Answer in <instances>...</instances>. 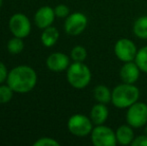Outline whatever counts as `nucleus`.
I'll return each instance as SVG.
<instances>
[{
	"label": "nucleus",
	"instance_id": "1",
	"mask_svg": "<svg viewBox=\"0 0 147 146\" xmlns=\"http://www.w3.org/2000/svg\"><path fill=\"white\" fill-rule=\"evenodd\" d=\"M37 74L33 68L27 65H19L10 70L7 84L16 93H27L35 87Z\"/></svg>",
	"mask_w": 147,
	"mask_h": 146
},
{
	"label": "nucleus",
	"instance_id": "2",
	"mask_svg": "<svg viewBox=\"0 0 147 146\" xmlns=\"http://www.w3.org/2000/svg\"><path fill=\"white\" fill-rule=\"evenodd\" d=\"M140 92L137 86L131 83H123L117 85L112 90L111 102L116 108L124 109L128 108L138 101Z\"/></svg>",
	"mask_w": 147,
	"mask_h": 146
},
{
	"label": "nucleus",
	"instance_id": "3",
	"mask_svg": "<svg viewBox=\"0 0 147 146\" xmlns=\"http://www.w3.org/2000/svg\"><path fill=\"white\" fill-rule=\"evenodd\" d=\"M67 81L76 89H83L91 81V71L83 62H75L67 68Z\"/></svg>",
	"mask_w": 147,
	"mask_h": 146
},
{
	"label": "nucleus",
	"instance_id": "4",
	"mask_svg": "<svg viewBox=\"0 0 147 146\" xmlns=\"http://www.w3.org/2000/svg\"><path fill=\"white\" fill-rule=\"evenodd\" d=\"M67 127L71 134L78 137H84L91 133L93 122L89 117L83 114H74L68 120Z\"/></svg>",
	"mask_w": 147,
	"mask_h": 146
},
{
	"label": "nucleus",
	"instance_id": "5",
	"mask_svg": "<svg viewBox=\"0 0 147 146\" xmlns=\"http://www.w3.org/2000/svg\"><path fill=\"white\" fill-rule=\"evenodd\" d=\"M126 121L133 128H140L147 123V104L144 102H135L127 108Z\"/></svg>",
	"mask_w": 147,
	"mask_h": 146
},
{
	"label": "nucleus",
	"instance_id": "6",
	"mask_svg": "<svg viewBox=\"0 0 147 146\" xmlns=\"http://www.w3.org/2000/svg\"><path fill=\"white\" fill-rule=\"evenodd\" d=\"M91 141L95 146H115L117 139L115 132L104 124L96 125L90 133Z\"/></svg>",
	"mask_w": 147,
	"mask_h": 146
},
{
	"label": "nucleus",
	"instance_id": "7",
	"mask_svg": "<svg viewBox=\"0 0 147 146\" xmlns=\"http://www.w3.org/2000/svg\"><path fill=\"white\" fill-rule=\"evenodd\" d=\"M137 51L135 43L128 38L119 39L114 45L115 55L120 61L124 63L135 60Z\"/></svg>",
	"mask_w": 147,
	"mask_h": 146
},
{
	"label": "nucleus",
	"instance_id": "8",
	"mask_svg": "<svg viewBox=\"0 0 147 146\" xmlns=\"http://www.w3.org/2000/svg\"><path fill=\"white\" fill-rule=\"evenodd\" d=\"M87 17L81 12H74L66 17L64 29L68 35L77 36L85 30L87 26Z\"/></svg>",
	"mask_w": 147,
	"mask_h": 146
},
{
	"label": "nucleus",
	"instance_id": "9",
	"mask_svg": "<svg viewBox=\"0 0 147 146\" xmlns=\"http://www.w3.org/2000/svg\"><path fill=\"white\" fill-rule=\"evenodd\" d=\"M9 29L14 36L25 38L30 34L31 23L29 18L22 13H16L10 17Z\"/></svg>",
	"mask_w": 147,
	"mask_h": 146
},
{
	"label": "nucleus",
	"instance_id": "10",
	"mask_svg": "<svg viewBox=\"0 0 147 146\" xmlns=\"http://www.w3.org/2000/svg\"><path fill=\"white\" fill-rule=\"evenodd\" d=\"M46 65L49 70L54 72H61L69 67L70 59L66 54L62 52H54L46 59Z\"/></svg>",
	"mask_w": 147,
	"mask_h": 146
},
{
	"label": "nucleus",
	"instance_id": "11",
	"mask_svg": "<svg viewBox=\"0 0 147 146\" xmlns=\"http://www.w3.org/2000/svg\"><path fill=\"white\" fill-rule=\"evenodd\" d=\"M55 17L56 15H55L53 8H51L50 6H43L36 11L34 16V21L39 28L45 29L52 25Z\"/></svg>",
	"mask_w": 147,
	"mask_h": 146
},
{
	"label": "nucleus",
	"instance_id": "12",
	"mask_svg": "<svg viewBox=\"0 0 147 146\" xmlns=\"http://www.w3.org/2000/svg\"><path fill=\"white\" fill-rule=\"evenodd\" d=\"M140 69L135 63V61L125 62L120 69V78L125 83L134 84L140 76Z\"/></svg>",
	"mask_w": 147,
	"mask_h": 146
},
{
	"label": "nucleus",
	"instance_id": "13",
	"mask_svg": "<svg viewBox=\"0 0 147 146\" xmlns=\"http://www.w3.org/2000/svg\"><path fill=\"white\" fill-rule=\"evenodd\" d=\"M109 115V111L106 104L104 103H97L91 108L90 111V119L92 120L93 124L101 125L104 124L107 120Z\"/></svg>",
	"mask_w": 147,
	"mask_h": 146
},
{
	"label": "nucleus",
	"instance_id": "14",
	"mask_svg": "<svg viewBox=\"0 0 147 146\" xmlns=\"http://www.w3.org/2000/svg\"><path fill=\"white\" fill-rule=\"evenodd\" d=\"M133 127H131L129 124L121 125L115 131L116 134L117 143L121 145H129L132 143L134 139V132L132 130Z\"/></svg>",
	"mask_w": 147,
	"mask_h": 146
},
{
	"label": "nucleus",
	"instance_id": "15",
	"mask_svg": "<svg viewBox=\"0 0 147 146\" xmlns=\"http://www.w3.org/2000/svg\"><path fill=\"white\" fill-rule=\"evenodd\" d=\"M59 39V31L54 26H49V27L43 29L41 34V42L45 47H52L56 44Z\"/></svg>",
	"mask_w": 147,
	"mask_h": 146
},
{
	"label": "nucleus",
	"instance_id": "16",
	"mask_svg": "<svg viewBox=\"0 0 147 146\" xmlns=\"http://www.w3.org/2000/svg\"><path fill=\"white\" fill-rule=\"evenodd\" d=\"M93 96H94L95 100H96L97 102H99V103L107 104V103H109V102H111V98H112V91H111L107 86L98 85L94 88Z\"/></svg>",
	"mask_w": 147,
	"mask_h": 146
},
{
	"label": "nucleus",
	"instance_id": "17",
	"mask_svg": "<svg viewBox=\"0 0 147 146\" xmlns=\"http://www.w3.org/2000/svg\"><path fill=\"white\" fill-rule=\"evenodd\" d=\"M133 32L138 38L147 39V16H141L134 22Z\"/></svg>",
	"mask_w": 147,
	"mask_h": 146
},
{
	"label": "nucleus",
	"instance_id": "18",
	"mask_svg": "<svg viewBox=\"0 0 147 146\" xmlns=\"http://www.w3.org/2000/svg\"><path fill=\"white\" fill-rule=\"evenodd\" d=\"M24 48L23 38L14 36L12 39H10L7 43V49L11 54H19L22 52Z\"/></svg>",
	"mask_w": 147,
	"mask_h": 146
},
{
	"label": "nucleus",
	"instance_id": "19",
	"mask_svg": "<svg viewBox=\"0 0 147 146\" xmlns=\"http://www.w3.org/2000/svg\"><path fill=\"white\" fill-rule=\"evenodd\" d=\"M134 61L142 72L147 73V46L142 47L137 51Z\"/></svg>",
	"mask_w": 147,
	"mask_h": 146
},
{
	"label": "nucleus",
	"instance_id": "20",
	"mask_svg": "<svg viewBox=\"0 0 147 146\" xmlns=\"http://www.w3.org/2000/svg\"><path fill=\"white\" fill-rule=\"evenodd\" d=\"M70 56H71L72 60L75 62H83L87 57V51L83 46L77 45V46L72 48Z\"/></svg>",
	"mask_w": 147,
	"mask_h": 146
},
{
	"label": "nucleus",
	"instance_id": "21",
	"mask_svg": "<svg viewBox=\"0 0 147 146\" xmlns=\"http://www.w3.org/2000/svg\"><path fill=\"white\" fill-rule=\"evenodd\" d=\"M14 91L9 85H0V103L4 104L9 102L13 97Z\"/></svg>",
	"mask_w": 147,
	"mask_h": 146
},
{
	"label": "nucleus",
	"instance_id": "22",
	"mask_svg": "<svg viewBox=\"0 0 147 146\" xmlns=\"http://www.w3.org/2000/svg\"><path fill=\"white\" fill-rule=\"evenodd\" d=\"M34 146H59V142L50 137H42L34 142Z\"/></svg>",
	"mask_w": 147,
	"mask_h": 146
},
{
	"label": "nucleus",
	"instance_id": "23",
	"mask_svg": "<svg viewBox=\"0 0 147 146\" xmlns=\"http://www.w3.org/2000/svg\"><path fill=\"white\" fill-rule=\"evenodd\" d=\"M54 12L56 17L59 18H66L70 14V9L65 4H59L54 8Z\"/></svg>",
	"mask_w": 147,
	"mask_h": 146
},
{
	"label": "nucleus",
	"instance_id": "24",
	"mask_svg": "<svg viewBox=\"0 0 147 146\" xmlns=\"http://www.w3.org/2000/svg\"><path fill=\"white\" fill-rule=\"evenodd\" d=\"M132 146H147V135L142 134L139 136L134 137L131 143Z\"/></svg>",
	"mask_w": 147,
	"mask_h": 146
},
{
	"label": "nucleus",
	"instance_id": "25",
	"mask_svg": "<svg viewBox=\"0 0 147 146\" xmlns=\"http://www.w3.org/2000/svg\"><path fill=\"white\" fill-rule=\"evenodd\" d=\"M8 74H9V72H8L5 64L0 61V84H2L3 82L7 81Z\"/></svg>",
	"mask_w": 147,
	"mask_h": 146
},
{
	"label": "nucleus",
	"instance_id": "26",
	"mask_svg": "<svg viewBox=\"0 0 147 146\" xmlns=\"http://www.w3.org/2000/svg\"><path fill=\"white\" fill-rule=\"evenodd\" d=\"M144 134L147 135V123H146L145 126H144Z\"/></svg>",
	"mask_w": 147,
	"mask_h": 146
},
{
	"label": "nucleus",
	"instance_id": "27",
	"mask_svg": "<svg viewBox=\"0 0 147 146\" xmlns=\"http://www.w3.org/2000/svg\"><path fill=\"white\" fill-rule=\"evenodd\" d=\"M2 3H3V0H0V8H1V6H2Z\"/></svg>",
	"mask_w": 147,
	"mask_h": 146
}]
</instances>
